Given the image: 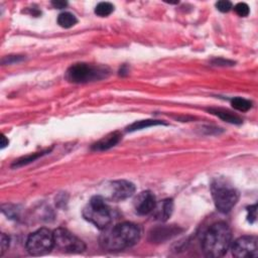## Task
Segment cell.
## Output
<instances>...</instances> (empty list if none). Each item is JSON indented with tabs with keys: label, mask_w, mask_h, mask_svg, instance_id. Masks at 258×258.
Wrapping results in <instances>:
<instances>
[{
	"label": "cell",
	"mask_w": 258,
	"mask_h": 258,
	"mask_svg": "<svg viewBox=\"0 0 258 258\" xmlns=\"http://www.w3.org/2000/svg\"><path fill=\"white\" fill-rule=\"evenodd\" d=\"M155 205V197L153 196L152 192L148 190L140 192L134 199V209L138 215L144 216L152 213Z\"/></svg>",
	"instance_id": "30bf717a"
},
{
	"label": "cell",
	"mask_w": 258,
	"mask_h": 258,
	"mask_svg": "<svg viewBox=\"0 0 258 258\" xmlns=\"http://www.w3.org/2000/svg\"><path fill=\"white\" fill-rule=\"evenodd\" d=\"M54 247L69 253H80L86 249L82 240L72 234L70 231L58 228L53 231Z\"/></svg>",
	"instance_id": "52a82bcc"
},
{
	"label": "cell",
	"mask_w": 258,
	"mask_h": 258,
	"mask_svg": "<svg viewBox=\"0 0 258 258\" xmlns=\"http://www.w3.org/2000/svg\"><path fill=\"white\" fill-rule=\"evenodd\" d=\"M234 9H235V12L239 16H241V17H246L249 14V12H250L249 6L246 3H244V2H240V3L236 4Z\"/></svg>",
	"instance_id": "ffe728a7"
},
{
	"label": "cell",
	"mask_w": 258,
	"mask_h": 258,
	"mask_svg": "<svg viewBox=\"0 0 258 258\" xmlns=\"http://www.w3.org/2000/svg\"><path fill=\"white\" fill-rule=\"evenodd\" d=\"M216 7L221 12H228L232 8V3L227 0H221L216 3Z\"/></svg>",
	"instance_id": "44dd1931"
},
{
	"label": "cell",
	"mask_w": 258,
	"mask_h": 258,
	"mask_svg": "<svg viewBox=\"0 0 258 258\" xmlns=\"http://www.w3.org/2000/svg\"><path fill=\"white\" fill-rule=\"evenodd\" d=\"M135 191V186L128 180H115L109 185V199L113 201H123L130 198Z\"/></svg>",
	"instance_id": "9c48e42d"
},
{
	"label": "cell",
	"mask_w": 258,
	"mask_h": 258,
	"mask_svg": "<svg viewBox=\"0 0 258 258\" xmlns=\"http://www.w3.org/2000/svg\"><path fill=\"white\" fill-rule=\"evenodd\" d=\"M51 4L53 5V7L58 8V9H62L68 5V3L66 1H52Z\"/></svg>",
	"instance_id": "cb8c5ba5"
},
{
	"label": "cell",
	"mask_w": 258,
	"mask_h": 258,
	"mask_svg": "<svg viewBox=\"0 0 258 258\" xmlns=\"http://www.w3.org/2000/svg\"><path fill=\"white\" fill-rule=\"evenodd\" d=\"M232 254L238 258H247L258 256L257 238L254 236H243L238 238L230 246Z\"/></svg>",
	"instance_id": "ba28073f"
},
{
	"label": "cell",
	"mask_w": 258,
	"mask_h": 258,
	"mask_svg": "<svg viewBox=\"0 0 258 258\" xmlns=\"http://www.w3.org/2000/svg\"><path fill=\"white\" fill-rule=\"evenodd\" d=\"M6 145H8V140L6 139V137L4 135H2V137H1V148H4Z\"/></svg>",
	"instance_id": "d4e9b609"
},
{
	"label": "cell",
	"mask_w": 258,
	"mask_h": 258,
	"mask_svg": "<svg viewBox=\"0 0 258 258\" xmlns=\"http://www.w3.org/2000/svg\"><path fill=\"white\" fill-rule=\"evenodd\" d=\"M231 242V229L226 223L218 222L205 233L202 241L203 251L209 257H222L229 250Z\"/></svg>",
	"instance_id": "7a4b0ae2"
},
{
	"label": "cell",
	"mask_w": 258,
	"mask_h": 258,
	"mask_svg": "<svg viewBox=\"0 0 258 258\" xmlns=\"http://www.w3.org/2000/svg\"><path fill=\"white\" fill-rule=\"evenodd\" d=\"M156 125H166V123H164L163 121H160V120H152V119L141 120V121L134 122L130 126H128L127 131L132 132V131H136V130H140V129H144V128H148V127L156 126Z\"/></svg>",
	"instance_id": "5bb4252c"
},
{
	"label": "cell",
	"mask_w": 258,
	"mask_h": 258,
	"mask_svg": "<svg viewBox=\"0 0 258 258\" xmlns=\"http://www.w3.org/2000/svg\"><path fill=\"white\" fill-rule=\"evenodd\" d=\"M140 239V230L133 223L124 222L105 229L100 237L101 246L108 251H121L134 246Z\"/></svg>",
	"instance_id": "6da1fadb"
},
{
	"label": "cell",
	"mask_w": 258,
	"mask_h": 258,
	"mask_svg": "<svg viewBox=\"0 0 258 258\" xmlns=\"http://www.w3.org/2000/svg\"><path fill=\"white\" fill-rule=\"evenodd\" d=\"M173 212V202L171 199H166L155 205L152 214L153 218L160 222H165Z\"/></svg>",
	"instance_id": "8fae6325"
},
{
	"label": "cell",
	"mask_w": 258,
	"mask_h": 258,
	"mask_svg": "<svg viewBox=\"0 0 258 258\" xmlns=\"http://www.w3.org/2000/svg\"><path fill=\"white\" fill-rule=\"evenodd\" d=\"M9 241H10V239L8 236H6L5 234H1V256L8 249Z\"/></svg>",
	"instance_id": "603a6c76"
},
{
	"label": "cell",
	"mask_w": 258,
	"mask_h": 258,
	"mask_svg": "<svg viewBox=\"0 0 258 258\" xmlns=\"http://www.w3.org/2000/svg\"><path fill=\"white\" fill-rule=\"evenodd\" d=\"M177 232H178V228H175L173 226H170V227H158V228L154 229L150 233V239H151V241L162 242V241H164L166 239L171 238L172 236L177 234Z\"/></svg>",
	"instance_id": "4fadbf2b"
},
{
	"label": "cell",
	"mask_w": 258,
	"mask_h": 258,
	"mask_svg": "<svg viewBox=\"0 0 258 258\" xmlns=\"http://www.w3.org/2000/svg\"><path fill=\"white\" fill-rule=\"evenodd\" d=\"M209 111L228 123H232V124H241L242 123V119L240 117H238L237 115H234L230 112H227V111H224L221 109H210Z\"/></svg>",
	"instance_id": "9a60e30c"
},
{
	"label": "cell",
	"mask_w": 258,
	"mask_h": 258,
	"mask_svg": "<svg viewBox=\"0 0 258 258\" xmlns=\"http://www.w3.org/2000/svg\"><path fill=\"white\" fill-rule=\"evenodd\" d=\"M109 70L106 67L94 66L89 63H76L69 68L66 78L74 84H86L106 78Z\"/></svg>",
	"instance_id": "5b68a950"
},
{
	"label": "cell",
	"mask_w": 258,
	"mask_h": 258,
	"mask_svg": "<svg viewBox=\"0 0 258 258\" xmlns=\"http://www.w3.org/2000/svg\"><path fill=\"white\" fill-rule=\"evenodd\" d=\"M84 218L100 230H105L112 222L110 208L101 196L93 197L83 210Z\"/></svg>",
	"instance_id": "277c9868"
},
{
	"label": "cell",
	"mask_w": 258,
	"mask_h": 258,
	"mask_svg": "<svg viewBox=\"0 0 258 258\" xmlns=\"http://www.w3.org/2000/svg\"><path fill=\"white\" fill-rule=\"evenodd\" d=\"M113 11H114V5L110 2H100L95 8V13L101 17L108 16Z\"/></svg>",
	"instance_id": "ac0fdd59"
},
{
	"label": "cell",
	"mask_w": 258,
	"mask_h": 258,
	"mask_svg": "<svg viewBox=\"0 0 258 258\" xmlns=\"http://www.w3.org/2000/svg\"><path fill=\"white\" fill-rule=\"evenodd\" d=\"M54 248L53 232L41 228L29 235L26 241V249L33 256L44 255Z\"/></svg>",
	"instance_id": "8992f818"
},
{
	"label": "cell",
	"mask_w": 258,
	"mask_h": 258,
	"mask_svg": "<svg viewBox=\"0 0 258 258\" xmlns=\"http://www.w3.org/2000/svg\"><path fill=\"white\" fill-rule=\"evenodd\" d=\"M43 154V152L41 153H33L31 155H28V156H25L21 159H18L17 161H15L13 163V166H21V165H24V164H27V163H30L31 161H34L36 158H38L39 156H41Z\"/></svg>",
	"instance_id": "d6986e66"
},
{
	"label": "cell",
	"mask_w": 258,
	"mask_h": 258,
	"mask_svg": "<svg viewBox=\"0 0 258 258\" xmlns=\"http://www.w3.org/2000/svg\"><path fill=\"white\" fill-rule=\"evenodd\" d=\"M78 22L77 17L70 12H62L57 17V23L63 28H70Z\"/></svg>",
	"instance_id": "2e32d148"
},
{
	"label": "cell",
	"mask_w": 258,
	"mask_h": 258,
	"mask_svg": "<svg viewBox=\"0 0 258 258\" xmlns=\"http://www.w3.org/2000/svg\"><path fill=\"white\" fill-rule=\"evenodd\" d=\"M211 191L216 208L223 214L229 213L239 199L238 190L225 178L214 179L211 185Z\"/></svg>",
	"instance_id": "3957f363"
},
{
	"label": "cell",
	"mask_w": 258,
	"mask_h": 258,
	"mask_svg": "<svg viewBox=\"0 0 258 258\" xmlns=\"http://www.w3.org/2000/svg\"><path fill=\"white\" fill-rule=\"evenodd\" d=\"M121 139V134L119 132H113L110 133L109 135L105 136L101 140H99L97 143H95L92 146L93 150L96 151H104L107 150L113 146H115Z\"/></svg>",
	"instance_id": "7c38bea8"
},
{
	"label": "cell",
	"mask_w": 258,
	"mask_h": 258,
	"mask_svg": "<svg viewBox=\"0 0 258 258\" xmlns=\"http://www.w3.org/2000/svg\"><path fill=\"white\" fill-rule=\"evenodd\" d=\"M231 105L234 109H236L238 111H241V112H246L252 107V103L249 100L244 99V98H240V97L234 98L231 101Z\"/></svg>",
	"instance_id": "e0dca14e"
},
{
	"label": "cell",
	"mask_w": 258,
	"mask_h": 258,
	"mask_svg": "<svg viewBox=\"0 0 258 258\" xmlns=\"http://www.w3.org/2000/svg\"><path fill=\"white\" fill-rule=\"evenodd\" d=\"M256 209H257V205L256 204L247 208V212H248L247 218H248V221L250 223H254L256 221V217H257V215H256L257 210Z\"/></svg>",
	"instance_id": "7402d4cb"
}]
</instances>
